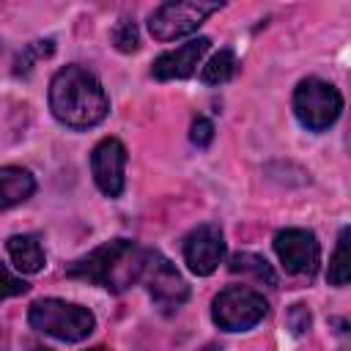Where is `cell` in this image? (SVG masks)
Segmentation results:
<instances>
[{
	"label": "cell",
	"mask_w": 351,
	"mask_h": 351,
	"mask_svg": "<svg viewBox=\"0 0 351 351\" xmlns=\"http://www.w3.org/2000/svg\"><path fill=\"white\" fill-rule=\"evenodd\" d=\"M33 351H52V348H44V346H38V348H33Z\"/></svg>",
	"instance_id": "obj_23"
},
{
	"label": "cell",
	"mask_w": 351,
	"mask_h": 351,
	"mask_svg": "<svg viewBox=\"0 0 351 351\" xmlns=\"http://www.w3.org/2000/svg\"><path fill=\"white\" fill-rule=\"evenodd\" d=\"M27 324L41 335H49V337H58L66 343L85 340L96 329V318L88 307L74 304V302H63V299L33 302L27 310Z\"/></svg>",
	"instance_id": "obj_3"
},
{
	"label": "cell",
	"mask_w": 351,
	"mask_h": 351,
	"mask_svg": "<svg viewBox=\"0 0 351 351\" xmlns=\"http://www.w3.org/2000/svg\"><path fill=\"white\" fill-rule=\"evenodd\" d=\"M145 258H148V250H143L140 244H134L129 239H112V241H104L101 247L90 250L88 255L77 258L74 263H69L66 277L101 285L112 293H123L134 282H140Z\"/></svg>",
	"instance_id": "obj_2"
},
{
	"label": "cell",
	"mask_w": 351,
	"mask_h": 351,
	"mask_svg": "<svg viewBox=\"0 0 351 351\" xmlns=\"http://www.w3.org/2000/svg\"><path fill=\"white\" fill-rule=\"evenodd\" d=\"M189 140L197 148H208L211 140H214V123L208 118H195L192 121V129H189Z\"/></svg>",
	"instance_id": "obj_21"
},
{
	"label": "cell",
	"mask_w": 351,
	"mask_h": 351,
	"mask_svg": "<svg viewBox=\"0 0 351 351\" xmlns=\"http://www.w3.org/2000/svg\"><path fill=\"white\" fill-rule=\"evenodd\" d=\"M110 41H112V47L118 49V52H134L137 47H140V33H137V25H134V19H129V16H121L115 25H112V30H110Z\"/></svg>",
	"instance_id": "obj_18"
},
{
	"label": "cell",
	"mask_w": 351,
	"mask_h": 351,
	"mask_svg": "<svg viewBox=\"0 0 351 351\" xmlns=\"http://www.w3.org/2000/svg\"><path fill=\"white\" fill-rule=\"evenodd\" d=\"M233 71H236V55H233V49L225 47V49L211 55V60L200 71V80L206 85H222V82H228L233 77Z\"/></svg>",
	"instance_id": "obj_15"
},
{
	"label": "cell",
	"mask_w": 351,
	"mask_h": 351,
	"mask_svg": "<svg viewBox=\"0 0 351 351\" xmlns=\"http://www.w3.org/2000/svg\"><path fill=\"white\" fill-rule=\"evenodd\" d=\"M140 282L145 285L151 302L162 310V313H176L186 299H189V285L186 280L178 274V269L156 250H148L145 258V269Z\"/></svg>",
	"instance_id": "obj_7"
},
{
	"label": "cell",
	"mask_w": 351,
	"mask_h": 351,
	"mask_svg": "<svg viewBox=\"0 0 351 351\" xmlns=\"http://www.w3.org/2000/svg\"><path fill=\"white\" fill-rule=\"evenodd\" d=\"M285 324H288V329H291L296 337H302V335L310 332V326H313V315H310V310H307L302 302H296V304L288 307V313H285Z\"/></svg>",
	"instance_id": "obj_19"
},
{
	"label": "cell",
	"mask_w": 351,
	"mask_h": 351,
	"mask_svg": "<svg viewBox=\"0 0 351 351\" xmlns=\"http://www.w3.org/2000/svg\"><path fill=\"white\" fill-rule=\"evenodd\" d=\"M88 351H110V348H104V346H96V348H88Z\"/></svg>",
	"instance_id": "obj_22"
},
{
	"label": "cell",
	"mask_w": 351,
	"mask_h": 351,
	"mask_svg": "<svg viewBox=\"0 0 351 351\" xmlns=\"http://www.w3.org/2000/svg\"><path fill=\"white\" fill-rule=\"evenodd\" d=\"M269 313V302L263 293L247 285H228L211 302V318L225 332H244L263 321Z\"/></svg>",
	"instance_id": "obj_5"
},
{
	"label": "cell",
	"mask_w": 351,
	"mask_h": 351,
	"mask_svg": "<svg viewBox=\"0 0 351 351\" xmlns=\"http://www.w3.org/2000/svg\"><path fill=\"white\" fill-rule=\"evenodd\" d=\"M27 282L22 280V277H16V274H11L3 263H0V302L3 299H11V296H22V293H27Z\"/></svg>",
	"instance_id": "obj_20"
},
{
	"label": "cell",
	"mask_w": 351,
	"mask_h": 351,
	"mask_svg": "<svg viewBox=\"0 0 351 351\" xmlns=\"http://www.w3.org/2000/svg\"><path fill=\"white\" fill-rule=\"evenodd\" d=\"M230 271L233 274H252L255 280L266 282V285H277V274L271 269V263L263 258V255H255V252H236L230 258Z\"/></svg>",
	"instance_id": "obj_14"
},
{
	"label": "cell",
	"mask_w": 351,
	"mask_h": 351,
	"mask_svg": "<svg viewBox=\"0 0 351 351\" xmlns=\"http://www.w3.org/2000/svg\"><path fill=\"white\" fill-rule=\"evenodd\" d=\"M49 110L69 129H90L107 118L110 99L88 69L69 63L49 82Z\"/></svg>",
	"instance_id": "obj_1"
},
{
	"label": "cell",
	"mask_w": 351,
	"mask_h": 351,
	"mask_svg": "<svg viewBox=\"0 0 351 351\" xmlns=\"http://www.w3.org/2000/svg\"><path fill=\"white\" fill-rule=\"evenodd\" d=\"M55 52V41L52 38H38V41H30L19 55H16V60H14V74L16 77H25V74H30V69H33V63H38L41 58H49Z\"/></svg>",
	"instance_id": "obj_17"
},
{
	"label": "cell",
	"mask_w": 351,
	"mask_h": 351,
	"mask_svg": "<svg viewBox=\"0 0 351 351\" xmlns=\"http://www.w3.org/2000/svg\"><path fill=\"white\" fill-rule=\"evenodd\" d=\"M208 47H211V41L206 36H197L176 49H167L154 60L151 74L156 80H186L195 74V69H197L200 58L208 52Z\"/></svg>",
	"instance_id": "obj_11"
},
{
	"label": "cell",
	"mask_w": 351,
	"mask_h": 351,
	"mask_svg": "<svg viewBox=\"0 0 351 351\" xmlns=\"http://www.w3.org/2000/svg\"><path fill=\"white\" fill-rule=\"evenodd\" d=\"M274 252L282 261L288 274L313 277L318 271L321 247H318L313 230H304V228H285V230H280L274 236Z\"/></svg>",
	"instance_id": "obj_8"
},
{
	"label": "cell",
	"mask_w": 351,
	"mask_h": 351,
	"mask_svg": "<svg viewBox=\"0 0 351 351\" xmlns=\"http://www.w3.org/2000/svg\"><path fill=\"white\" fill-rule=\"evenodd\" d=\"M36 192V178L25 167H0V211L25 203Z\"/></svg>",
	"instance_id": "obj_13"
},
{
	"label": "cell",
	"mask_w": 351,
	"mask_h": 351,
	"mask_svg": "<svg viewBox=\"0 0 351 351\" xmlns=\"http://www.w3.org/2000/svg\"><path fill=\"white\" fill-rule=\"evenodd\" d=\"M222 258H225V239H222L219 225H214V222L197 225L184 239V261L192 274L208 277L222 263Z\"/></svg>",
	"instance_id": "obj_9"
},
{
	"label": "cell",
	"mask_w": 351,
	"mask_h": 351,
	"mask_svg": "<svg viewBox=\"0 0 351 351\" xmlns=\"http://www.w3.org/2000/svg\"><path fill=\"white\" fill-rule=\"evenodd\" d=\"M123 170H126V145L118 137H104L90 151V173L96 186L107 197H118L123 192Z\"/></svg>",
	"instance_id": "obj_10"
},
{
	"label": "cell",
	"mask_w": 351,
	"mask_h": 351,
	"mask_svg": "<svg viewBox=\"0 0 351 351\" xmlns=\"http://www.w3.org/2000/svg\"><path fill=\"white\" fill-rule=\"evenodd\" d=\"M326 280L335 288H343L348 282V228H343L340 236H337V247H335V252L329 258V274H326Z\"/></svg>",
	"instance_id": "obj_16"
},
{
	"label": "cell",
	"mask_w": 351,
	"mask_h": 351,
	"mask_svg": "<svg viewBox=\"0 0 351 351\" xmlns=\"http://www.w3.org/2000/svg\"><path fill=\"white\" fill-rule=\"evenodd\" d=\"M222 3H203V0H184V3H162L148 16V30L156 41H176L195 33Z\"/></svg>",
	"instance_id": "obj_6"
},
{
	"label": "cell",
	"mask_w": 351,
	"mask_h": 351,
	"mask_svg": "<svg viewBox=\"0 0 351 351\" xmlns=\"http://www.w3.org/2000/svg\"><path fill=\"white\" fill-rule=\"evenodd\" d=\"M293 112L304 129L326 132L343 112V96L332 82L307 77L293 90Z\"/></svg>",
	"instance_id": "obj_4"
},
{
	"label": "cell",
	"mask_w": 351,
	"mask_h": 351,
	"mask_svg": "<svg viewBox=\"0 0 351 351\" xmlns=\"http://www.w3.org/2000/svg\"><path fill=\"white\" fill-rule=\"evenodd\" d=\"M5 247H8V255H11L14 266L22 274H36V271L44 269V261L47 258H44V247H41L38 236H33V233H16V236H11L5 241Z\"/></svg>",
	"instance_id": "obj_12"
}]
</instances>
